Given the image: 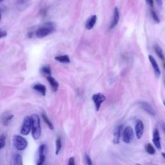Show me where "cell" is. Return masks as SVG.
Segmentation results:
<instances>
[{
  "mask_svg": "<svg viewBox=\"0 0 165 165\" xmlns=\"http://www.w3.org/2000/svg\"><path fill=\"white\" fill-rule=\"evenodd\" d=\"M32 119V134L35 140L38 139L41 136V128L40 124V119L38 115L34 114L31 116Z\"/></svg>",
  "mask_w": 165,
  "mask_h": 165,
  "instance_id": "cell-1",
  "label": "cell"
},
{
  "mask_svg": "<svg viewBox=\"0 0 165 165\" xmlns=\"http://www.w3.org/2000/svg\"><path fill=\"white\" fill-rule=\"evenodd\" d=\"M55 30V25L52 23H47L44 27H41L36 31V36L38 38H43Z\"/></svg>",
  "mask_w": 165,
  "mask_h": 165,
  "instance_id": "cell-2",
  "label": "cell"
},
{
  "mask_svg": "<svg viewBox=\"0 0 165 165\" xmlns=\"http://www.w3.org/2000/svg\"><path fill=\"white\" fill-rule=\"evenodd\" d=\"M13 144L15 148L18 150H24L28 146V142L25 139L20 135H14L13 137Z\"/></svg>",
  "mask_w": 165,
  "mask_h": 165,
  "instance_id": "cell-3",
  "label": "cell"
},
{
  "mask_svg": "<svg viewBox=\"0 0 165 165\" xmlns=\"http://www.w3.org/2000/svg\"><path fill=\"white\" fill-rule=\"evenodd\" d=\"M134 138V132L132 127L126 126L123 132V141L126 144H129Z\"/></svg>",
  "mask_w": 165,
  "mask_h": 165,
  "instance_id": "cell-4",
  "label": "cell"
},
{
  "mask_svg": "<svg viewBox=\"0 0 165 165\" xmlns=\"http://www.w3.org/2000/svg\"><path fill=\"white\" fill-rule=\"evenodd\" d=\"M32 129V119L30 116H26L24 118L23 125L21 129V133L23 135H28Z\"/></svg>",
  "mask_w": 165,
  "mask_h": 165,
  "instance_id": "cell-5",
  "label": "cell"
},
{
  "mask_svg": "<svg viewBox=\"0 0 165 165\" xmlns=\"http://www.w3.org/2000/svg\"><path fill=\"white\" fill-rule=\"evenodd\" d=\"M92 100L94 101L96 110L99 111L102 103L106 100V97L101 93H97L92 96Z\"/></svg>",
  "mask_w": 165,
  "mask_h": 165,
  "instance_id": "cell-6",
  "label": "cell"
},
{
  "mask_svg": "<svg viewBox=\"0 0 165 165\" xmlns=\"http://www.w3.org/2000/svg\"><path fill=\"white\" fill-rule=\"evenodd\" d=\"M144 124L143 122L141 120H137L135 123V135H136L137 138L139 139L142 137L144 133Z\"/></svg>",
  "mask_w": 165,
  "mask_h": 165,
  "instance_id": "cell-7",
  "label": "cell"
},
{
  "mask_svg": "<svg viewBox=\"0 0 165 165\" xmlns=\"http://www.w3.org/2000/svg\"><path fill=\"white\" fill-rule=\"evenodd\" d=\"M153 143L157 150L161 149L160 133H159V130L157 128L154 129L153 132Z\"/></svg>",
  "mask_w": 165,
  "mask_h": 165,
  "instance_id": "cell-8",
  "label": "cell"
},
{
  "mask_svg": "<svg viewBox=\"0 0 165 165\" xmlns=\"http://www.w3.org/2000/svg\"><path fill=\"white\" fill-rule=\"evenodd\" d=\"M148 58H149V61L150 62L151 65H152V67L153 69H154V73L156 74V77L159 78L161 76V70L157 61H156V60L155 59V58H154L152 56H151V55L148 56Z\"/></svg>",
  "mask_w": 165,
  "mask_h": 165,
  "instance_id": "cell-9",
  "label": "cell"
},
{
  "mask_svg": "<svg viewBox=\"0 0 165 165\" xmlns=\"http://www.w3.org/2000/svg\"><path fill=\"white\" fill-rule=\"evenodd\" d=\"M139 105L141 106L142 108L144 110V111L147 112L148 114L151 115V116H154L156 115V112L154 110V109L153 108V107L150 105L149 103H146V102H140Z\"/></svg>",
  "mask_w": 165,
  "mask_h": 165,
  "instance_id": "cell-10",
  "label": "cell"
},
{
  "mask_svg": "<svg viewBox=\"0 0 165 165\" xmlns=\"http://www.w3.org/2000/svg\"><path fill=\"white\" fill-rule=\"evenodd\" d=\"M123 125H118L116 127L114 132V143L116 144H119L120 141V138L121 135V131H122Z\"/></svg>",
  "mask_w": 165,
  "mask_h": 165,
  "instance_id": "cell-11",
  "label": "cell"
},
{
  "mask_svg": "<svg viewBox=\"0 0 165 165\" xmlns=\"http://www.w3.org/2000/svg\"><path fill=\"white\" fill-rule=\"evenodd\" d=\"M119 20V10L117 7L114 8V16H113L112 21L111 23V25L110 26V29H112L118 25V22Z\"/></svg>",
  "mask_w": 165,
  "mask_h": 165,
  "instance_id": "cell-12",
  "label": "cell"
},
{
  "mask_svg": "<svg viewBox=\"0 0 165 165\" xmlns=\"http://www.w3.org/2000/svg\"><path fill=\"white\" fill-rule=\"evenodd\" d=\"M96 21H97V16L95 15H93L92 16H91L90 18H89L88 19V20L86 22V29L87 30H91V29H93V27H94V25L96 23Z\"/></svg>",
  "mask_w": 165,
  "mask_h": 165,
  "instance_id": "cell-13",
  "label": "cell"
},
{
  "mask_svg": "<svg viewBox=\"0 0 165 165\" xmlns=\"http://www.w3.org/2000/svg\"><path fill=\"white\" fill-rule=\"evenodd\" d=\"M47 80L48 81V82L50 83V86H52V88L53 91L54 92H56L58 89L59 87V83L56 81L55 79H54L53 77H52L51 76H47Z\"/></svg>",
  "mask_w": 165,
  "mask_h": 165,
  "instance_id": "cell-14",
  "label": "cell"
},
{
  "mask_svg": "<svg viewBox=\"0 0 165 165\" xmlns=\"http://www.w3.org/2000/svg\"><path fill=\"white\" fill-rule=\"evenodd\" d=\"M33 89L36 90L37 92H40V94L43 95H46V88L45 86L42 84H36L33 86Z\"/></svg>",
  "mask_w": 165,
  "mask_h": 165,
  "instance_id": "cell-15",
  "label": "cell"
},
{
  "mask_svg": "<svg viewBox=\"0 0 165 165\" xmlns=\"http://www.w3.org/2000/svg\"><path fill=\"white\" fill-rule=\"evenodd\" d=\"M154 50H155V52H156V54H157V56H159V58L164 62V65H165V56H164L161 48L159 45H156V46H154Z\"/></svg>",
  "mask_w": 165,
  "mask_h": 165,
  "instance_id": "cell-16",
  "label": "cell"
},
{
  "mask_svg": "<svg viewBox=\"0 0 165 165\" xmlns=\"http://www.w3.org/2000/svg\"><path fill=\"white\" fill-rule=\"evenodd\" d=\"M55 59L57 61L63 63H69L70 62V57L68 55H62L55 57Z\"/></svg>",
  "mask_w": 165,
  "mask_h": 165,
  "instance_id": "cell-17",
  "label": "cell"
},
{
  "mask_svg": "<svg viewBox=\"0 0 165 165\" xmlns=\"http://www.w3.org/2000/svg\"><path fill=\"white\" fill-rule=\"evenodd\" d=\"M13 161H14V164L15 165H22V156L19 154H15L14 156V158H13Z\"/></svg>",
  "mask_w": 165,
  "mask_h": 165,
  "instance_id": "cell-18",
  "label": "cell"
},
{
  "mask_svg": "<svg viewBox=\"0 0 165 165\" xmlns=\"http://www.w3.org/2000/svg\"><path fill=\"white\" fill-rule=\"evenodd\" d=\"M145 150H146V152L150 155H154L156 154V150L150 143H148L145 145Z\"/></svg>",
  "mask_w": 165,
  "mask_h": 165,
  "instance_id": "cell-19",
  "label": "cell"
},
{
  "mask_svg": "<svg viewBox=\"0 0 165 165\" xmlns=\"http://www.w3.org/2000/svg\"><path fill=\"white\" fill-rule=\"evenodd\" d=\"M62 147V143H61V139L59 137H58L56 139V154L58 155L60 152L61 149Z\"/></svg>",
  "mask_w": 165,
  "mask_h": 165,
  "instance_id": "cell-20",
  "label": "cell"
},
{
  "mask_svg": "<svg viewBox=\"0 0 165 165\" xmlns=\"http://www.w3.org/2000/svg\"><path fill=\"white\" fill-rule=\"evenodd\" d=\"M42 118H43L44 122H45V123L47 124L48 126L49 127V128L50 129V130H54V125H53V124L51 123V121H50L49 119L48 118L47 116L44 114H42Z\"/></svg>",
  "mask_w": 165,
  "mask_h": 165,
  "instance_id": "cell-21",
  "label": "cell"
},
{
  "mask_svg": "<svg viewBox=\"0 0 165 165\" xmlns=\"http://www.w3.org/2000/svg\"><path fill=\"white\" fill-rule=\"evenodd\" d=\"M41 73L44 75H47V76H50L52 74V70H51L50 67L48 66H44L41 69Z\"/></svg>",
  "mask_w": 165,
  "mask_h": 165,
  "instance_id": "cell-22",
  "label": "cell"
},
{
  "mask_svg": "<svg viewBox=\"0 0 165 165\" xmlns=\"http://www.w3.org/2000/svg\"><path fill=\"white\" fill-rule=\"evenodd\" d=\"M14 118V115H8V116H6L3 120V123L5 126H8L9 124L10 121H11L12 119Z\"/></svg>",
  "mask_w": 165,
  "mask_h": 165,
  "instance_id": "cell-23",
  "label": "cell"
},
{
  "mask_svg": "<svg viewBox=\"0 0 165 165\" xmlns=\"http://www.w3.org/2000/svg\"><path fill=\"white\" fill-rule=\"evenodd\" d=\"M151 16L152 17L153 19L155 21V22L157 23H159L160 22V19L159 18V16H157V14H156V12L154 11V10H151Z\"/></svg>",
  "mask_w": 165,
  "mask_h": 165,
  "instance_id": "cell-24",
  "label": "cell"
},
{
  "mask_svg": "<svg viewBox=\"0 0 165 165\" xmlns=\"http://www.w3.org/2000/svg\"><path fill=\"white\" fill-rule=\"evenodd\" d=\"M45 160V156L44 154H39V160L38 162L37 163L38 165H41L43 164Z\"/></svg>",
  "mask_w": 165,
  "mask_h": 165,
  "instance_id": "cell-25",
  "label": "cell"
},
{
  "mask_svg": "<svg viewBox=\"0 0 165 165\" xmlns=\"http://www.w3.org/2000/svg\"><path fill=\"white\" fill-rule=\"evenodd\" d=\"M5 145V136L1 135L0 136V150L4 148Z\"/></svg>",
  "mask_w": 165,
  "mask_h": 165,
  "instance_id": "cell-26",
  "label": "cell"
},
{
  "mask_svg": "<svg viewBox=\"0 0 165 165\" xmlns=\"http://www.w3.org/2000/svg\"><path fill=\"white\" fill-rule=\"evenodd\" d=\"M46 149V146L44 144H41V146L39 147L38 149V152L39 154H44V152Z\"/></svg>",
  "mask_w": 165,
  "mask_h": 165,
  "instance_id": "cell-27",
  "label": "cell"
},
{
  "mask_svg": "<svg viewBox=\"0 0 165 165\" xmlns=\"http://www.w3.org/2000/svg\"><path fill=\"white\" fill-rule=\"evenodd\" d=\"M85 160H86V163H87V165H92V160H91V159H90V157H89L88 155H86L85 156Z\"/></svg>",
  "mask_w": 165,
  "mask_h": 165,
  "instance_id": "cell-28",
  "label": "cell"
},
{
  "mask_svg": "<svg viewBox=\"0 0 165 165\" xmlns=\"http://www.w3.org/2000/svg\"><path fill=\"white\" fill-rule=\"evenodd\" d=\"M7 35V33L6 32L4 31V30H0V39L3 38H5Z\"/></svg>",
  "mask_w": 165,
  "mask_h": 165,
  "instance_id": "cell-29",
  "label": "cell"
},
{
  "mask_svg": "<svg viewBox=\"0 0 165 165\" xmlns=\"http://www.w3.org/2000/svg\"><path fill=\"white\" fill-rule=\"evenodd\" d=\"M68 164L69 165H75V161L74 157H70V159H68Z\"/></svg>",
  "mask_w": 165,
  "mask_h": 165,
  "instance_id": "cell-30",
  "label": "cell"
},
{
  "mask_svg": "<svg viewBox=\"0 0 165 165\" xmlns=\"http://www.w3.org/2000/svg\"><path fill=\"white\" fill-rule=\"evenodd\" d=\"M146 2L148 5H149L150 7H153L154 6V1L153 0H146Z\"/></svg>",
  "mask_w": 165,
  "mask_h": 165,
  "instance_id": "cell-31",
  "label": "cell"
},
{
  "mask_svg": "<svg viewBox=\"0 0 165 165\" xmlns=\"http://www.w3.org/2000/svg\"><path fill=\"white\" fill-rule=\"evenodd\" d=\"M156 2H157V5H159V6H161L163 4V1L162 0H156Z\"/></svg>",
  "mask_w": 165,
  "mask_h": 165,
  "instance_id": "cell-32",
  "label": "cell"
},
{
  "mask_svg": "<svg viewBox=\"0 0 165 165\" xmlns=\"http://www.w3.org/2000/svg\"><path fill=\"white\" fill-rule=\"evenodd\" d=\"M162 128H163V131L165 132V123H162Z\"/></svg>",
  "mask_w": 165,
  "mask_h": 165,
  "instance_id": "cell-33",
  "label": "cell"
},
{
  "mask_svg": "<svg viewBox=\"0 0 165 165\" xmlns=\"http://www.w3.org/2000/svg\"><path fill=\"white\" fill-rule=\"evenodd\" d=\"M161 155H162L163 157L165 159V153H162V154H161Z\"/></svg>",
  "mask_w": 165,
  "mask_h": 165,
  "instance_id": "cell-34",
  "label": "cell"
},
{
  "mask_svg": "<svg viewBox=\"0 0 165 165\" xmlns=\"http://www.w3.org/2000/svg\"><path fill=\"white\" fill-rule=\"evenodd\" d=\"M1 15L0 14V20H1Z\"/></svg>",
  "mask_w": 165,
  "mask_h": 165,
  "instance_id": "cell-35",
  "label": "cell"
},
{
  "mask_svg": "<svg viewBox=\"0 0 165 165\" xmlns=\"http://www.w3.org/2000/svg\"><path fill=\"white\" fill-rule=\"evenodd\" d=\"M163 104H164V105L165 106V101H163Z\"/></svg>",
  "mask_w": 165,
  "mask_h": 165,
  "instance_id": "cell-36",
  "label": "cell"
},
{
  "mask_svg": "<svg viewBox=\"0 0 165 165\" xmlns=\"http://www.w3.org/2000/svg\"><path fill=\"white\" fill-rule=\"evenodd\" d=\"M3 0H0V2H1V1H3Z\"/></svg>",
  "mask_w": 165,
  "mask_h": 165,
  "instance_id": "cell-37",
  "label": "cell"
}]
</instances>
